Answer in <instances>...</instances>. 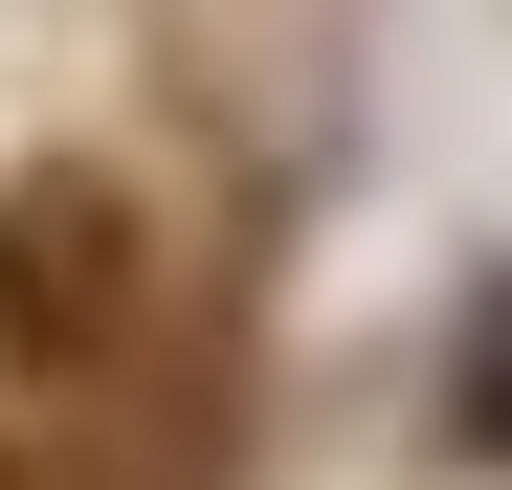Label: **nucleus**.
Here are the masks:
<instances>
[{
    "label": "nucleus",
    "instance_id": "obj_3",
    "mask_svg": "<svg viewBox=\"0 0 512 490\" xmlns=\"http://www.w3.org/2000/svg\"><path fill=\"white\" fill-rule=\"evenodd\" d=\"M0 490H23V424H0Z\"/></svg>",
    "mask_w": 512,
    "mask_h": 490
},
{
    "label": "nucleus",
    "instance_id": "obj_2",
    "mask_svg": "<svg viewBox=\"0 0 512 490\" xmlns=\"http://www.w3.org/2000/svg\"><path fill=\"white\" fill-rule=\"evenodd\" d=\"M468 446H512V290H490V335H468Z\"/></svg>",
    "mask_w": 512,
    "mask_h": 490
},
{
    "label": "nucleus",
    "instance_id": "obj_1",
    "mask_svg": "<svg viewBox=\"0 0 512 490\" xmlns=\"http://www.w3.org/2000/svg\"><path fill=\"white\" fill-rule=\"evenodd\" d=\"M134 312H156V223L90 179V156L0 179V357H23V379H112Z\"/></svg>",
    "mask_w": 512,
    "mask_h": 490
}]
</instances>
